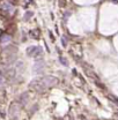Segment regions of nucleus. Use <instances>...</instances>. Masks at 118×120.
<instances>
[{
	"label": "nucleus",
	"instance_id": "obj_1",
	"mask_svg": "<svg viewBox=\"0 0 118 120\" xmlns=\"http://www.w3.org/2000/svg\"><path fill=\"white\" fill-rule=\"evenodd\" d=\"M58 83V79L53 77V76H42L39 79H36L34 81L30 82V87L32 89H35L38 92H43L46 89L56 86Z\"/></svg>",
	"mask_w": 118,
	"mask_h": 120
},
{
	"label": "nucleus",
	"instance_id": "obj_2",
	"mask_svg": "<svg viewBox=\"0 0 118 120\" xmlns=\"http://www.w3.org/2000/svg\"><path fill=\"white\" fill-rule=\"evenodd\" d=\"M26 53L30 58H36V57H39L43 53V50H42L41 46H30L26 50Z\"/></svg>",
	"mask_w": 118,
	"mask_h": 120
},
{
	"label": "nucleus",
	"instance_id": "obj_3",
	"mask_svg": "<svg viewBox=\"0 0 118 120\" xmlns=\"http://www.w3.org/2000/svg\"><path fill=\"white\" fill-rule=\"evenodd\" d=\"M45 67V64L43 60H37L32 67V73L34 74H42L43 73V69Z\"/></svg>",
	"mask_w": 118,
	"mask_h": 120
},
{
	"label": "nucleus",
	"instance_id": "obj_4",
	"mask_svg": "<svg viewBox=\"0 0 118 120\" xmlns=\"http://www.w3.org/2000/svg\"><path fill=\"white\" fill-rule=\"evenodd\" d=\"M19 109H20V106L17 105V103H12V104L9 105V109H8V114H9L12 118H14L15 114H16L17 111H19Z\"/></svg>",
	"mask_w": 118,
	"mask_h": 120
},
{
	"label": "nucleus",
	"instance_id": "obj_5",
	"mask_svg": "<svg viewBox=\"0 0 118 120\" xmlns=\"http://www.w3.org/2000/svg\"><path fill=\"white\" fill-rule=\"evenodd\" d=\"M27 99H28V96H27V94L26 92H23L20 97H19V99H17V105L20 106V107H23L26 103H27Z\"/></svg>",
	"mask_w": 118,
	"mask_h": 120
},
{
	"label": "nucleus",
	"instance_id": "obj_6",
	"mask_svg": "<svg viewBox=\"0 0 118 120\" xmlns=\"http://www.w3.org/2000/svg\"><path fill=\"white\" fill-rule=\"evenodd\" d=\"M29 37L32 39H39L41 37V31L39 29H32L29 31Z\"/></svg>",
	"mask_w": 118,
	"mask_h": 120
},
{
	"label": "nucleus",
	"instance_id": "obj_7",
	"mask_svg": "<svg viewBox=\"0 0 118 120\" xmlns=\"http://www.w3.org/2000/svg\"><path fill=\"white\" fill-rule=\"evenodd\" d=\"M11 41V37L7 36V35H4L1 38H0V43H6V42H9Z\"/></svg>",
	"mask_w": 118,
	"mask_h": 120
},
{
	"label": "nucleus",
	"instance_id": "obj_8",
	"mask_svg": "<svg viewBox=\"0 0 118 120\" xmlns=\"http://www.w3.org/2000/svg\"><path fill=\"white\" fill-rule=\"evenodd\" d=\"M32 12H30V11H28V12H27V13H26V14H24V16H23V20H24V21H29L30 20V17H31V16H32Z\"/></svg>",
	"mask_w": 118,
	"mask_h": 120
},
{
	"label": "nucleus",
	"instance_id": "obj_9",
	"mask_svg": "<svg viewBox=\"0 0 118 120\" xmlns=\"http://www.w3.org/2000/svg\"><path fill=\"white\" fill-rule=\"evenodd\" d=\"M61 44H63L64 47L67 46V37H66V36H63V37H61Z\"/></svg>",
	"mask_w": 118,
	"mask_h": 120
},
{
	"label": "nucleus",
	"instance_id": "obj_10",
	"mask_svg": "<svg viewBox=\"0 0 118 120\" xmlns=\"http://www.w3.org/2000/svg\"><path fill=\"white\" fill-rule=\"evenodd\" d=\"M109 99H111L115 104L118 105V98H117V97H115V96H111V95H110V96H109Z\"/></svg>",
	"mask_w": 118,
	"mask_h": 120
},
{
	"label": "nucleus",
	"instance_id": "obj_11",
	"mask_svg": "<svg viewBox=\"0 0 118 120\" xmlns=\"http://www.w3.org/2000/svg\"><path fill=\"white\" fill-rule=\"evenodd\" d=\"M49 35H50V38H51V41H53V42H55V39H56V38H55V36H53V34H52L51 31H49Z\"/></svg>",
	"mask_w": 118,
	"mask_h": 120
},
{
	"label": "nucleus",
	"instance_id": "obj_12",
	"mask_svg": "<svg viewBox=\"0 0 118 120\" xmlns=\"http://www.w3.org/2000/svg\"><path fill=\"white\" fill-rule=\"evenodd\" d=\"M4 82H5V80H4V77L0 75V86H2V84H4Z\"/></svg>",
	"mask_w": 118,
	"mask_h": 120
},
{
	"label": "nucleus",
	"instance_id": "obj_13",
	"mask_svg": "<svg viewBox=\"0 0 118 120\" xmlns=\"http://www.w3.org/2000/svg\"><path fill=\"white\" fill-rule=\"evenodd\" d=\"M30 2H31V4H32V2H34V0H29Z\"/></svg>",
	"mask_w": 118,
	"mask_h": 120
}]
</instances>
